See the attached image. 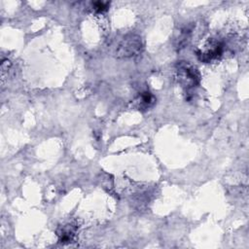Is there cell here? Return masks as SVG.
Listing matches in <instances>:
<instances>
[{
  "instance_id": "4",
  "label": "cell",
  "mask_w": 249,
  "mask_h": 249,
  "mask_svg": "<svg viewBox=\"0 0 249 249\" xmlns=\"http://www.w3.org/2000/svg\"><path fill=\"white\" fill-rule=\"evenodd\" d=\"M76 233H77V227L70 223L60 226L56 231L58 240L60 243H63V244L73 242V240L76 237Z\"/></svg>"
},
{
  "instance_id": "3",
  "label": "cell",
  "mask_w": 249,
  "mask_h": 249,
  "mask_svg": "<svg viewBox=\"0 0 249 249\" xmlns=\"http://www.w3.org/2000/svg\"><path fill=\"white\" fill-rule=\"evenodd\" d=\"M224 51L223 43L216 39H208L201 48L196 51L197 58L205 63L212 62L218 59Z\"/></svg>"
},
{
  "instance_id": "2",
  "label": "cell",
  "mask_w": 249,
  "mask_h": 249,
  "mask_svg": "<svg viewBox=\"0 0 249 249\" xmlns=\"http://www.w3.org/2000/svg\"><path fill=\"white\" fill-rule=\"evenodd\" d=\"M142 50L143 42L141 37L136 34H127L118 44L116 56L119 58L133 57L140 54Z\"/></svg>"
},
{
  "instance_id": "5",
  "label": "cell",
  "mask_w": 249,
  "mask_h": 249,
  "mask_svg": "<svg viewBox=\"0 0 249 249\" xmlns=\"http://www.w3.org/2000/svg\"><path fill=\"white\" fill-rule=\"evenodd\" d=\"M156 99L154 97V95L149 92V91H142L138 97L135 99V103H136V106L137 108L140 110V109H148L150 108L154 103H155Z\"/></svg>"
},
{
  "instance_id": "1",
  "label": "cell",
  "mask_w": 249,
  "mask_h": 249,
  "mask_svg": "<svg viewBox=\"0 0 249 249\" xmlns=\"http://www.w3.org/2000/svg\"><path fill=\"white\" fill-rule=\"evenodd\" d=\"M175 79L189 99L190 94L199 85L200 74L190 62L179 61L175 66Z\"/></svg>"
},
{
  "instance_id": "6",
  "label": "cell",
  "mask_w": 249,
  "mask_h": 249,
  "mask_svg": "<svg viewBox=\"0 0 249 249\" xmlns=\"http://www.w3.org/2000/svg\"><path fill=\"white\" fill-rule=\"evenodd\" d=\"M109 8V2H93L92 3V9L98 13H102L107 11Z\"/></svg>"
}]
</instances>
